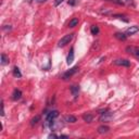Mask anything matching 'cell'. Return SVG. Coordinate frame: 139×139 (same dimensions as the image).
<instances>
[{"label": "cell", "instance_id": "obj_1", "mask_svg": "<svg viewBox=\"0 0 139 139\" xmlns=\"http://www.w3.org/2000/svg\"><path fill=\"white\" fill-rule=\"evenodd\" d=\"M73 36H74V34H68V35H65L64 37H62V38L60 39L58 46L59 47H64V46H66L67 44H70V41L72 40Z\"/></svg>", "mask_w": 139, "mask_h": 139}, {"label": "cell", "instance_id": "obj_2", "mask_svg": "<svg viewBox=\"0 0 139 139\" xmlns=\"http://www.w3.org/2000/svg\"><path fill=\"white\" fill-rule=\"evenodd\" d=\"M113 117V113L111 112H105L102 113V115L100 116V122H110Z\"/></svg>", "mask_w": 139, "mask_h": 139}, {"label": "cell", "instance_id": "obj_3", "mask_svg": "<svg viewBox=\"0 0 139 139\" xmlns=\"http://www.w3.org/2000/svg\"><path fill=\"white\" fill-rule=\"evenodd\" d=\"M59 116V111H57V110H54V111H50V112L47 114V122L49 123V122H51V121H53V120L55 118V117H58Z\"/></svg>", "mask_w": 139, "mask_h": 139}, {"label": "cell", "instance_id": "obj_4", "mask_svg": "<svg viewBox=\"0 0 139 139\" xmlns=\"http://www.w3.org/2000/svg\"><path fill=\"white\" fill-rule=\"evenodd\" d=\"M114 64L116 65H121V66H131V61L128 60H125V59H117L114 61Z\"/></svg>", "mask_w": 139, "mask_h": 139}, {"label": "cell", "instance_id": "obj_5", "mask_svg": "<svg viewBox=\"0 0 139 139\" xmlns=\"http://www.w3.org/2000/svg\"><path fill=\"white\" fill-rule=\"evenodd\" d=\"M78 70H80V68H78V66H74L73 68H71L70 71H67L65 74H64V75H63V80H68V78L71 77L72 75H74L76 72H78Z\"/></svg>", "mask_w": 139, "mask_h": 139}, {"label": "cell", "instance_id": "obj_6", "mask_svg": "<svg viewBox=\"0 0 139 139\" xmlns=\"http://www.w3.org/2000/svg\"><path fill=\"white\" fill-rule=\"evenodd\" d=\"M126 50L128 51V53H132L134 55H136V57L139 59V48H135V47H127Z\"/></svg>", "mask_w": 139, "mask_h": 139}, {"label": "cell", "instance_id": "obj_7", "mask_svg": "<svg viewBox=\"0 0 139 139\" xmlns=\"http://www.w3.org/2000/svg\"><path fill=\"white\" fill-rule=\"evenodd\" d=\"M138 31H139L138 26H131V27H128V28L126 29L125 34H126V35H134L135 33H137Z\"/></svg>", "mask_w": 139, "mask_h": 139}, {"label": "cell", "instance_id": "obj_8", "mask_svg": "<svg viewBox=\"0 0 139 139\" xmlns=\"http://www.w3.org/2000/svg\"><path fill=\"white\" fill-rule=\"evenodd\" d=\"M21 97H22V91L20 89H15L14 91H13V94H12V99L13 100H18V99H21Z\"/></svg>", "mask_w": 139, "mask_h": 139}, {"label": "cell", "instance_id": "obj_9", "mask_svg": "<svg viewBox=\"0 0 139 139\" xmlns=\"http://www.w3.org/2000/svg\"><path fill=\"white\" fill-rule=\"evenodd\" d=\"M73 61H74V48L71 49V51H70V53L67 55V59H66V62H67L68 65L70 64H72Z\"/></svg>", "mask_w": 139, "mask_h": 139}, {"label": "cell", "instance_id": "obj_10", "mask_svg": "<svg viewBox=\"0 0 139 139\" xmlns=\"http://www.w3.org/2000/svg\"><path fill=\"white\" fill-rule=\"evenodd\" d=\"M109 131H110L109 126H104V125H102V126L98 127V133L99 134H106V133H109Z\"/></svg>", "mask_w": 139, "mask_h": 139}, {"label": "cell", "instance_id": "obj_11", "mask_svg": "<svg viewBox=\"0 0 139 139\" xmlns=\"http://www.w3.org/2000/svg\"><path fill=\"white\" fill-rule=\"evenodd\" d=\"M83 118H84L85 122L90 123L92 121V118H94V116H92V114H90V113H86V114L83 115Z\"/></svg>", "mask_w": 139, "mask_h": 139}, {"label": "cell", "instance_id": "obj_12", "mask_svg": "<svg viewBox=\"0 0 139 139\" xmlns=\"http://www.w3.org/2000/svg\"><path fill=\"white\" fill-rule=\"evenodd\" d=\"M64 121L67 122V123H75L76 122V117L73 116V115H66V116L64 117Z\"/></svg>", "mask_w": 139, "mask_h": 139}, {"label": "cell", "instance_id": "obj_13", "mask_svg": "<svg viewBox=\"0 0 139 139\" xmlns=\"http://www.w3.org/2000/svg\"><path fill=\"white\" fill-rule=\"evenodd\" d=\"M71 92L74 97H77L78 96V92H80V87L78 86H72L71 87Z\"/></svg>", "mask_w": 139, "mask_h": 139}, {"label": "cell", "instance_id": "obj_14", "mask_svg": "<svg viewBox=\"0 0 139 139\" xmlns=\"http://www.w3.org/2000/svg\"><path fill=\"white\" fill-rule=\"evenodd\" d=\"M115 37H116L118 40L124 41V40H126L127 35H126V34H123V33H116V34H115Z\"/></svg>", "mask_w": 139, "mask_h": 139}, {"label": "cell", "instance_id": "obj_15", "mask_svg": "<svg viewBox=\"0 0 139 139\" xmlns=\"http://www.w3.org/2000/svg\"><path fill=\"white\" fill-rule=\"evenodd\" d=\"M13 75H14L15 77H22V74L20 72V68H18L17 66H14V68H13Z\"/></svg>", "mask_w": 139, "mask_h": 139}, {"label": "cell", "instance_id": "obj_16", "mask_svg": "<svg viewBox=\"0 0 139 139\" xmlns=\"http://www.w3.org/2000/svg\"><path fill=\"white\" fill-rule=\"evenodd\" d=\"M78 24V18H73V20H71L70 21V23H68V26L70 27H75L76 25Z\"/></svg>", "mask_w": 139, "mask_h": 139}, {"label": "cell", "instance_id": "obj_17", "mask_svg": "<svg viewBox=\"0 0 139 139\" xmlns=\"http://www.w3.org/2000/svg\"><path fill=\"white\" fill-rule=\"evenodd\" d=\"M9 63V59L7 58L6 54H1V64L2 65H6V64Z\"/></svg>", "mask_w": 139, "mask_h": 139}, {"label": "cell", "instance_id": "obj_18", "mask_svg": "<svg viewBox=\"0 0 139 139\" xmlns=\"http://www.w3.org/2000/svg\"><path fill=\"white\" fill-rule=\"evenodd\" d=\"M99 33V27L97 25H92L91 26V34L92 35H97Z\"/></svg>", "mask_w": 139, "mask_h": 139}, {"label": "cell", "instance_id": "obj_19", "mask_svg": "<svg viewBox=\"0 0 139 139\" xmlns=\"http://www.w3.org/2000/svg\"><path fill=\"white\" fill-rule=\"evenodd\" d=\"M39 121H40V116H39V115H37V116H35L33 120H32L31 125H32V126H34V125H36Z\"/></svg>", "mask_w": 139, "mask_h": 139}, {"label": "cell", "instance_id": "obj_20", "mask_svg": "<svg viewBox=\"0 0 139 139\" xmlns=\"http://www.w3.org/2000/svg\"><path fill=\"white\" fill-rule=\"evenodd\" d=\"M114 17L121 18V20H123L124 22H128V18H125V17H126V16H125V15H121V14H116V15H114Z\"/></svg>", "mask_w": 139, "mask_h": 139}, {"label": "cell", "instance_id": "obj_21", "mask_svg": "<svg viewBox=\"0 0 139 139\" xmlns=\"http://www.w3.org/2000/svg\"><path fill=\"white\" fill-rule=\"evenodd\" d=\"M77 3H78V0H68L70 6H76Z\"/></svg>", "mask_w": 139, "mask_h": 139}, {"label": "cell", "instance_id": "obj_22", "mask_svg": "<svg viewBox=\"0 0 139 139\" xmlns=\"http://www.w3.org/2000/svg\"><path fill=\"white\" fill-rule=\"evenodd\" d=\"M3 29H4V31H8V29L10 31V29H11V25H6V26L3 27Z\"/></svg>", "mask_w": 139, "mask_h": 139}, {"label": "cell", "instance_id": "obj_23", "mask_svg": "<svg viewBox=\"0 0 139 139\" xmlns=\"http://www.w3.org/2000/svg\"><path fill=\"white\" fill-rule=\"evenodd\" d=\"M62 1H63V0H55V1H54V4H55V6H59V4L61 3Z\"/></svg>", "mask_w": 139, "mask_h": 139}, {"label": "cell", "instance_id": "obj_24", "mask_svg": "<svg viewBox=\"0 0 139 139\" xmlns=\"http://www.w3.org/2000/svg\"><path fill=\"white\" fill-rule=\"evenodd\" d=\"M48 137H49V138H58V136H57V135H54V134H50Z\"/></svg>", "mask_w": 139, "mask_h": 139}, {"label": "cell", "instance_id": "obj_25", "mask_svg": "<svg viewBox=\"0 0 139 139\" xmlns=\"http://www.w3.org/2000/svg\"><path fill=\"white\" fill-rule=\"evenodd\" d=\"M59 138H67V136H65V135H61Z\"/></svg>", "mask_w": 139, "mask_h": 139}, {"label": "cell", "instance_id": "obj_26", "mask_svg": "<svg viewBox=\"0 0 139 139\" xmlns=\"http://www.w3.org/2000/svg\"><path fill=\"white\" fill-rule=\"evenodd\" d=\"M36 1H38V2H44V1H46V0H36Z\"/></svg>", "mask_w": 139, "mask_h": 139}, {"label": "cell", "instance_id": "obj_27", "mask_svg": "<svg viewBox=\"0 0 139 139\" xmlns=\"http://www.w3.org/2000/svg\"><path fill=\"white\" fill-rule=\"evenodd\" d=\"M125 1H126V2H128V3H131V2L133 1V0H125Z\"/></svg>", "mask_w": 139, "mask_h": 139}]
</instances>
